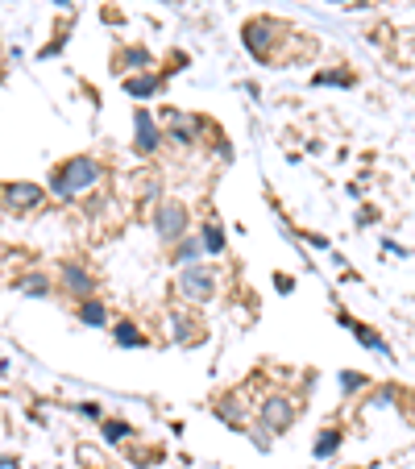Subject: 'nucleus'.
Wrapping results in <instances>:
<instances>
[{
    "label": "nucleus",
    "mask_w": 415,
    "mask_h": 469,
    "mask_svg": "<svg viewBox=\"0 0 415 469\" xmlns=\"http://www.w3.org/2000/svg\"><path fill=\"white\" fill-rule=\"evenodd\" d=\"M100 162L96 158H67L58 171L50 174V191H58V196H83V191H92L100 183Z\"/></svg>",
    "instance_id": "f257e3e1"
},
{
    "label": "nucleus",
    "mask_w": 415,
    "mask_h": 469,
    "mask_svg": "<svg viewBox=\"0 0 415 469\" xmlns=\"http://www.w3.org/2000/svg\"><path fill=\"white\" fill-rule=\"evenodd\" d=\"M154 233L167 246L179 241V237H187V208H183V199H162L154 208Z\"/></svg>",
    "instance_id": "f03ea898"
},
{
    "label": "nucleus",
    "mask_w": 415,
    "mask_h": 469,
    "mask_svg": "<svg viewBox=\"0 0 415 469\" xmlns=\"http://www.w3.org/2000/svg\"><path fill=\"white\" fill-rule=\"evenodd\" d=\"M295 416H299V407H295V399L291 395H266L262 403H258V420H262V428L266 432H287L295 423Z\"/></svg>",
    "instance_id": "7ed1b4c3"
},
{
    "label": "nucleus",
    "mask_w": 415,
    "mask_h": 469,
    "mask_svg": "<svg viewBox=\"0 0 415 469\" xmlns=\"http://www.w3.org/2000/svg\"><path fill=\"white\" fill-rule=\"evenodd\" d=\"M179 291L183 299H191V303H208V299L216 295V270H208V266H183L179 270Z\"/></svg>",
    "instance_id": "20e7f679"
},
{
    "label": "nucleus",
    "mask_w": 415,
    "mask_h": 469,
    "mask_svg": "<svg viewBox=\"0 0 415 469\" xmlns=\"http://www.w3.org/2000/svg\"><path fill=\"white\" fill-rule=\"evenodd\" d=\"M283 33V25L274 21V17H253V21H245V46L253 58H262L270 63V42Z\"/></svg>",
    "instance_id": "39448f33"
},
{
    "label": "nucleus",
    "mask_w": 415,
    "mask_h": 469,
    "mask_svg": "<svg viewBox=\"0 0 415 469\" xmlns=\"http://www.w3.org/2000/svg\"><path fill=\"white\" fill-rule=\"evenodd\" d=\"M4 199H9V208L33 212V208H42V204H46V191H42L38 183H9V187H4Z\"/></svg>",
    "instance_id": "423d86ee"
},
{
    "label": "nucleus",
    "mask_w": 415,
    "mask_h": 469,
    "mask_svg": "<svg viewBox=\"0 0 415 469\" xmlns=\"http://www.w3.org/2000/svg\"><path fill=\"white\" fill-rule=\"evenodd\" d=\"M133 129H137V149H142V154H154V149L162 146V129L154 125V117H149L146 108H137Z\"/></svg>",
    "instance_id": "0eeeda50"
},
{
    "label": "nucleus",
    "mask_w": 415,
    "mask_h": 469,
    "mask_svg": "<svg viewBox=\"0 0 415 469\" xmlns=\"http://www.w3.org/2000/svg\"><path fill=\"white\" fill-rule=\"evenodd\" d=\"M112 332H117V345H125V349H146L149 345L146 332H142L133 320H117V328H112Z\"/></svg>",
    "instance_id": "6e6552de"
},
{
    "label": "nucleus",
    "mask_w": 415,
    "mask_h": 469,
    "mask_svg": "<svg viewBox=\"0 0 415 469\" xmlns=\"http://www.w3.org/2000/svg\"><path fill=\"white\" fill-rule=\"evenodd\" d=\"M174 341H179V345H199V341H204V328H199L196 320L174 316Z\"/></svg>",
    "instance_id": "1a4fd4ad"
},
{
    "label": "nucleus",
    "mask_w": 415,
    "mask_h": 469,
    "mask_svg": "<svg viewBox=\"0 0 415 469\" xmlns=\"http://www.w3.org/2000/svg\"><path fill=\"white\" fill-rule=\"evenodd\" d=\"M63 283H67V291H71V295H79V299L92 291V278L79 270V266H63Z\"/></svg>",
    "instance_id": "9d476101"
},
{
    "label": "nucleus",
    "mask_w": 415,
    "mask_h": 469,
    "mask_svg": "<svg viewBox=\"0 0 415 469\" xmlns=\"http://www.w3.org/2000/svg\"><path fill=\"white\" fill-rule=\"evenodd\" d=\"M162 83H158V75H133V79H125V92L129 96H154Z\"/></svg>",
    "instance_id": "9b49d317"
},
{
    "label": "nucleus",
    "mask_w": 415,
    "mask_h": 469,
    "mask_svg": "<svg viewBox=\"0 0 415 469\" xmlns=\"http://www.w3.org/2000/svg\"><path fill=\"white\" fill-rule=\"evenodd\" d=\"M79 320L100 328V324H108V312H104V303H96V299H83V303H79Z\"/></svg>",
    "instance_id": "f8f14e48"
},
{
    "label": "nucleus",
    "mask_w": 415,
    "mask_h": 469,
    "mask_svg": "<svg viewBox=\"0 0 415 469\" xmlns=\"http://www.w3.org/2000/svg\"><path fill=\"white\" fill-rule=\"evenodd\" d=\"M341 320H345V328H353V332H357V341H362L366 349H382V353H387V345L378 341V332H374V328H366V324H357V320H349V316H341Z\"/></svg>",
    "instance_id": "ddd939ff"
},
{
    "label": "nucleus",
    "mask_w": 415,
    "mask_h": 469,
    "mask_svg": "<svg viewBox=\"0 0 415 469\" xmlns=\"http://www.w3.org/2000/svg\"><path fill=\"white\" fill-rule=\"evenodd\" d=\"M199 246L208 249V253H220V249H224V228H220V221L204 224V241H199Z\"/></svg>",
    "instance_id": "4468645a"
},
{
    "label": "nucleus",
    "mask_w": 415,
    "mask_h": 469,
    "mask_svg": "<svg viewBox=\"0 0 415 469\" xmlns=\"http://www.w3.org/2000/svg\"><path fill=\"white\" fill-rule=\"evenodd\" d=\"M337 448H341V432H337V428H328V432H320V441L312 445V453H316V457H332Z\"/></svg>",
    "instance_id": "2eb2a0df"
},
{
    "label": "nucleus",
    "mask_w": 415,
    "mask_h": 469,
    "mask_svg": "<svg viewBox=\"0 0 415 469\" xmlns=\"http://www.w3.org/2000/svg\"><path fill=\"white\" fill-rule=\"evenodd\" d=\"M312 83H316V88H328V83H332V88H353L357 79L345 71V67H337L332 75H312Z\"/></svg>",
    "instance_id": "dca6fc26"
},
{
    "label": "nucleus",
    "mask_w": 415,
    "mask_h": 469,
    "mask_svg": "<svg viewBox=\"0 0 415 469\" xmlns=\"http://www.w3.org/2000/svg\"><path fill=\"white\" fill-rule=\"evenodd\" d=\"M17 291H21V295H46L50 278H46V274H25L21 283H17Z\"/></svg>",
    "instance_id": "f3484780"
},
{
    "label": "nucleus",
    "mask_w": 415,
    "mask_h": 469,
    "mask_svg": "<svg viewBox=\"0 0 415 469\" xmlns=\"http://www.w3.org/2000/svg\"><path fill=\"white\" fill-rule=\"evenodd\" d=\"M104 436H108V441H129L133 428H129L125 420H104Z\"/></svg>",
    "instance_id": "a211bd4d"
},
{
    "label": "nucleus",
    "mask_w": 415,
    "mask_h": 469,
    "mask_svg": "<svg viewBox=\"0 0 415 469\" xmlns=\"http://www.w3.org/2000/svg\"><path fill=\"white\" fill-rule=\"evenodd\" d=\"M362 382H366L362 374H349V370L341 374V386H345V391H362Z\"/></svg>",
    "instance_id": "6ab92c4d"
},
{
    "label": "nucleus",
    "mask_w": 415,
    "mask_h": 469,
    "mask_svg": "<svg viewBox=\"0 0 415 469\" xmlns=\"http://www.w3.org/2000/svg\"><path fill=\"white\" fill-rule=\"evenodd\" d=\"M79 461H88L92 469H104V457H100V453H92V448H79Z\"/></svg>",
    "instance_id": "aec40b11"
},
{
    "label": "nucleus",
    "mask_w": 415,
    "mask_h": 469,
    "mask_svg": "<svg viewBox=\"0 0 415 469\" xmlns=\"http://www.w3.org/2000/svg\"><path fill=\"white\" fill-rule=\"evenodd\" d=\"M146 58H149L146 50H129V54H125V67H142Z\"/></svg>",
    "instance_id": "412c9836"
},
{
    "label": "nucleus",
    "mask_w": 415,
    "mask_h": 469,
    "mask_svg": "<svg viewBox=\"0 0 415 469\" xmlns=\"http://www.w3.org/2000/svg\"><path fill=\"white\" fill-rule=\"evenodd\" d=\"M332 4H353V0H332Z\"/></svg>",
    "instance_id": "4be33fe9"
}]
</instances>
